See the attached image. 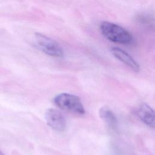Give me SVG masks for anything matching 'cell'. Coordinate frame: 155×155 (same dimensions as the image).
<instances>
[{
    "mask_svg": "<svg viewBox=\"0 0 155 155\" xmlns=\"http://www.w3.org/2000/svg\"><path fill=\"white\" fill-rule=\"evenodd\" d=\"M100 30L107 39L115 43L128 44L133 41V36L128 30L111 22H102L100 25Z\"/></svg>",
    "mask_w": 155,
    "mask_h": 155,
    "instance_id": "1",
    "label": "cell"
},
{
    "mask_svg": "<svg viewBox=\"0 0 155 155\" xmlns=\"http://www.w3.org/2000/svg\"><path fill=\"white\" fill-rule=\"evenodd\" d=\"M53 102L59 108L74 114L83 115L85 113L84 105L79 97L72 94L60 93L54 97Z\"/></svg>",
    "mask_w": 155,
    "mask_h": 155,
    "instance_id": "2",
    "label": "cell"
},
{
    "mask_svg": "<svg viewBox=\"0 0 155 155\" xmlns=\"http://www.w3.org/2000/svg\"><path fill=\"white\" fill-rule=\"evenodd\" d=\"M35 37L38 45L45 54L56 58L63 56L62 48L56 41L39 33H36Z\"/></svg>",
    "mask_w": 155,
    "mask_h": 155,
    "instance_id": "3",
    "label": "cell"
},
{
    "mask_svg": "<svg viewBox=\"0 0 155 155\" xmlns=\"http://www.w3.org/2000/svg\"><path fill=\"white\" fill-rule=\"evenodd\" d=\"M45 119L47 125L53 130L62 131L65 129V119L59 110L54 108L47 110L45 113Z\"/></svg>",
    "mask_w": 155,
    "mask_h": 155,
    "instance_id": "4",
    "label": "cell"
},
{
    "mask_svg": "<svg viewBox=\"0 0 155 155\" xmlns=\"http://www.w3.org/2000/svg\"><path fill=\"white\" fill-rule=\"evenodd\" d=\"M137 117L147 126L155 128V111L147 104H140L136 109Z\"/></svg>",
    "mask_w": 155,
    "mask_h": 155,
    "instance_id": "5",
    "label": "cell"
},
{
    "mask_svg": "<svg viewBox=\"0 0 155 155\" xmlns=\"http://www.w3.org/2000/svg\"><path fill=\"white\" fill-rule=\"evenodd\" d=\"M112 54L120 62L128 67L134 72H138L140 70V67L135 59L127 51L119 47H112L111 48Z\"/></svg>",
    "mask_w": 155,
    "mask_h": 155,
    "instance_id": "6",
    "label": "cell"
},
{
    "mask_svg": "<svg viewBox=\"0 0 155 155\" xmlns=\"http://www.w3.org/2000/svg\"><path fill=\"white\" fill-rule=\"evenodd\" d=\"M100 117L109 126L114 127L117 124V118L113 111L108 107H102L99 111Z\"/></svg>",
    "mask_w": 155,
    "mask_h": 155,
    "instance_id": "7",
    "label": "cell"
},
{
    "mask_svg": "<svg viewBox=\"0 0 155 155\" xmlns=\"http://www.w3.org/2000/svg\"><path fill=\"white\" fill-rule=\"evenodd\" d=\"M0 155H4V154H3V153L0 151Z\"/></svg>",
    "mask_w": 155,
    "mask_h": 155,
    "instance_id": "8",
    "label": "cell"
}]
</instances>
